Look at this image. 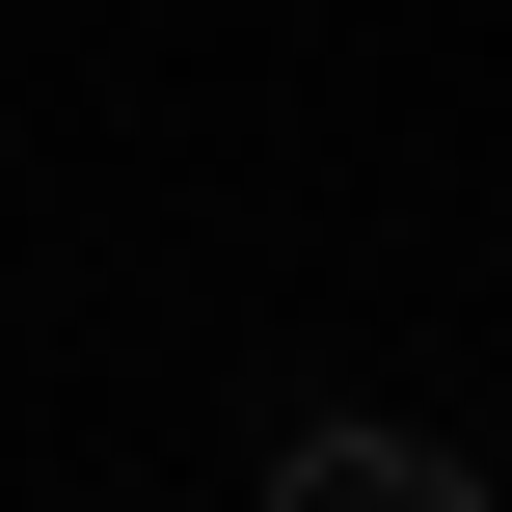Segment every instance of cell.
Returning a JSON list of instances; mask_svg holds the SVG:
<instances>
[{
	"label": "cell",
	"instance_id": "1",
	"mask_svg": "<svg viewBox=\"0 0 512 512\" xmlns=\"http://www.w3.org/2000/svg\"><path fill=\"white\" fill-rule=\"evenodd\" d=\"M270 486H297V512H405V486H432V432H297Z\"/></svg>",
	"mask_w": 512,
	"mask_h": 512
}]
</instances>
